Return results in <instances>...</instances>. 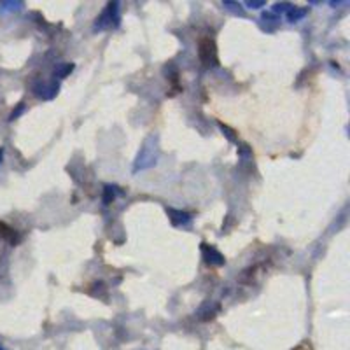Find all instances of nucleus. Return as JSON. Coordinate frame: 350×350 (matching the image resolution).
I'll use <instances>...</instances> for the list:
<instances>
[{
	"instance_id": "obj_4",
	"label": "nucleus",
	"mask_w": 350,
	"mask_h": 350,
	"mask_svg": "<svg viewBox=\"0 0 350 350\" xmlns=\"http://www.w3.org/2000/svg\"><path fill=\"white\" fill-rule=\"evenodd\" d=\"M202 254H203L205 263L212 264V266H222V264L226 263L224 256H222L217 249H214L208 244H202Z\"/></svg>"
},
{
	"instance_id": "obj_8",
	"label": "nucleus",
	"mask_w": 350,
	"mask_h": 350,
	"mask_svg": "<svg viewBox=\"0 0 350 350\" xmlns=\"http://www.w3.org/2000/svg\"><path fill=\"white\" fill-rule=\"evenodd\" d=\"M118 189L119 188H116V186H105V189H103V203L109 205L118 195H121V191H118Z\"/></svg>"
},
{
	"instance_id": "obj_13",
	"label": "nucleus",
	"mask_w": 350,
	"mask_h": 350,
	"mask_svg": "<svg viewBox=\"0 0 350 350\" xmlns=\"http://www.w3.org/2000/svg\"><path fill=\"white\" fill-rule=\"evenodd\" d=\"M219 126H221V130H222V132H224V135L228 137V139L231 140V142H235V140H237V139H235V137H233V132L228 128V126H224V125H222V123H219Z\"/></svg>"
},
{
	"instance_id": "obj_6",
	"label": "nucleus",
	"mask_w": 350,
	"mask_h": 350,
	"mask_svg": "<svg viewBox=\"0 0 350 350\" xmlns=\"http://www.w3.org/2000/svg\"><path fill=\"white\" fill-rule=\"evenodd\" d=\"M33 93L35 96L44 100H51L54 95L58 93V84L56 83H51V84H39V86L33 88Z\"/></svg>"
},
{
	"instance_id": "obj_5",
	"label": "nucleus",
	"mask_w": 350,
	"mask_h": 350,
	"mask_svg": "<svg viewBox=\"0 0 350 350\" xmlns=\"http://www.w3.org/2000/svg\"><path fill=\"white\" fill-rule=\"evenodd\" d=\"M168 217L173 226H188L193 221L191 214L182 210H175V208H168Z\"/></svg>"
},
{
	"instance_id": "obj_15",
	"label": "nucleus",
	"mask_w": 350,
	"mask_h": 350,
	"mask_svg": "<svg viewBox=\"0 0 350 350\" xmlns=\"http://www.w3.org/2000/svg\"><path fill=\"white\" fill-rule=\"evenodd\" d=\"M23 109H25V105H23V103H20V107H18V109L14 110V112H13V114H11V116H9V121H14V119H16L18 116H20L21 112H23Z\"/></svg>"
},
{
	"instance_id": "obj_10",
	"label": "nucleus",
	"mask_w": 350,
	"mask_h": 350,
	"mask_svg": "<svg viewBox=\"0 0 350 350\" xmlns=\"http://www.w3.org/2000/svg\"><path fill=\"white\" fill-rule=\"evenodd\" d=\"M291 9H293L291 4H275L273 9H271V13H273V14H287Z\"/></svg>"
},
{
	"instance_id": "obj_17",
	"label": "nucleus",
	"mask_w": 350,
	"mask_h": 350,
	"mask_svg": "<svg viewBox=\"0 0 350 350\" xmlns=\"http://www.w3.org/2000/svg\"><path fill=\"white\" fill-rule=\"evenodd\" d=\"M0 350H6V348H4V347H2V345H0Z\"/></svg>"
},
{
	"instance_id": "obj_7",
	"label": "nucleus",
	"mask_w": 350,
	"mask_h": 350,
	"mask_svg": "<svg viewBox=\"0 0 350 350\" xmlns=\"http://www.w3.org/2000/svg\"><path fill=\"white\" fill-rule=\"evenodd\" d=\"M307 13H308L307 9H298V7H293V9L285 14V18H287L289 23H296V21L303 20V18L307 16Z\"/></svg>"
},
{
	"instance_id": "obj_1",
	"label": "nucleus",
	"mask_w": 350,
	"mask_h": 350,
	"mask_svg": "<svg viewBox=\"0 0 350 350\" xmlns=\"http://www.w3.org/2000/svg\"><path fill=\"white\" fill-rule=\"evenodd\" d=\"M158 154H159V149H158V140L154 137H149V139L144 142V146L140 147L139 154H137V159L133 163V173L137 172H142V170H147L151 166L156 165L158 161Z\"/></svg>"
},
{
	"instance_id": "obj_9",
	"label": "nucleus",
	"mask_w": 350,
	"mask_h": 350,
	"mask_svg": "<svg viewBox=\"0 0 350 350\" xmlns=\"http://www.w3.org/2000/svg\"><path fill=\"white\" fill-rule=\"evenodd\" d=\"M222 6H224L228 11H231V13H235V14H240V16H244V9H242L240 4H237V2H228V0H226V2H222Z\"/></svg>"
},
{
	"instance_id": "obj_12",
	"label": "nucleus",
	"mask_w": 350,
	"mask_h": 350,
	"mask_svg": "<svg viewBox=\"0 0 350 350\" xmlns=\"http://www.w3.org/2000/svg\"><path fill=\"white\" fill-rule=\"evenodd\" d=\"M72 69H74V65L67 63V65H63L60 70H56V74H54V76H56V77H63V76H67L69 72H72Z\"/></svg>"
},
{
	"instance_id": "obj_2",
	"label": "nucleus",
	"mask_w": 350,
	"mask_h": 350,
	"mask_svg": "<svg viewBox=\"0 0 350 350\" xmlns=\"http://www.w3.org/2000/svg\"><path fill=\"white\" fill-rule=\"evenodd\" d=\"M118 25H119V4L110 2L109 6L105 7V11L96 18L95 30H109V28L118 27Z\"/></svg>"
},
{
	"instance_id": "obj_3",
	"label": "nucleus",
	"mask_w": 350,
	"mask_h": 350,
	"mask_svg": "<svg viewBox=\"0 0 350 350\" xmlns=\"http://www.w3.org/2000/svg\"><path fill=\"white\" fill-rule=\"evenodd\" d=\"M198 54L200 60L205 65H215L217 63V51H215V44L210 37H203L198 44Z\"/></svg>"
},
{
	"instance_id": "obj_14",
	"label": "nucleus",
	"mask_w": 350,
	"mask_h": 350,
	"mask_svg": "<svg viewBox=\"0 0 350 350\" xmlns=\"http://www.w3.org/2000/svg\"><path fill=\"white\" fill-rule=\"evenodd\" d=\"M245 6H247L249 9H259V7L266 6V2H264V0H261V2H247Z\"/></svg>"
},
{
	"instance_id": "obj_11",
	"label": "nucleus",
	"mask_w": 350,
	"mask_h": 350,
	"mask_svg": "<svg viewBox=\"0 0 350 350\" xmlns=\"http://www.w3.org/2000/svg\"><path fill=\"white\" fill-rule=\"evenodd\" d=\"M23 7V2H0V9L2 11H18Z\"/></svg>"
},
{
	"instance_id": "obj_16",
	"label": "nucleus",
	"mask_w": 350,
	"mask_h": 350,
	"mask_svg": "<svg viewBox=\"0 0 350 350\" xmlns=\"http://www.w3.org/2000/svg\"><path fill=\"white\" fill-rule=\"evenodd\" d=\"M4 159V147H0V163H2Z\"/></svg>"
}]
</instances>
